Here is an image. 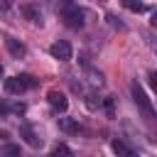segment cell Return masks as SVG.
I'll return each instance as SVG.
<instances>
[{
  "instance_id": "obj_10",
  "label": "cell",
  "mask_w": 157,
  "mask_h": 157,
  "mask_svg": "<svg viewBox=\"0 0 157 157\" xmlns=\"http://www.w3.org/2000/svg\"><path fill=\"white\" fill-rule=\"evenodd\" d=\"M59 128L64 130V132H78L81 128H78V123L76 120H71V118H59Z\"/></svg>"
},
{
  "instance_id": "obj_4",
  "label": "cell",
  "mask_w": 157,
  "mask_h": 157,
  "mask_svg": "<svg viewBox=\"0 0 157 157\" xmlns=\"http://www.w3.org/2000/svg\"><path fill=\"white\" fill-rule=\"evenodd\" d=\"M49 54L54 56V59H59V61H69L71 59V44L69 42H54L52 47H49Z\"/></svg>"
},
{
  "instance_id": "obj_17",
  "label": "cell",
  "mask_w": 157,
  "mask_h": 157,
  "mask_svg": "<svg viewBox=\"0 0 157 157\" xmlns=\"http://www.w3.org/2000/svg\"><path fill=\"white\" fill-rule=\"evenodd\" d=\"M0 74H2V66H0Z\"/></svg>"
},
{
  "instance_id": "obj_3",
  "label": "cell",
  "mask_w": 157,
  "mask_h": 157,
  "mask_svg": "<svg viewBox=\"0 0 157 157\" xmlns=\"http://www.w3.org/2000/svg\"><path fill=\"white\" fill-rule=\"evenodd\" d=\"M64 20H66V25L71 29H81L83 27V10H78L76 5H71V7L64 10Z\"/></svg>"
},
{
  "instance_id": "obj_14",
  "label": "cell",
  "mask_w": 157,
  "mask_h": 157,
  "mask_svg": "<svg viewBox=\"0 0 157 157\" xmlns=\"http://www.w3.org/2000/svg\"><path fill=\"white\" fill-rule=\"evenodd\" d=\"M123 5H125L130 12H142V10H145V2H140V0H123Z\"/></svg>"
},
{
  "instance_id": "obj_7",
  "label": "cell",
  "mask_w": 157,
  "mask_h": 157,
  "mask_svg": "<svg viewBox=\"0 0 157 157\" xmlns=\"http://www.w3.org/2000/svg\"><path fill=\"white\" fill-rule=\"evenodd\" d=\"M5 47H7V52H10L15 59H20V56L27 54V47H25L20 39H15V37H5Z\"/></svg>"
},
{
  "instance_id": "obj_8",
  "label": "cell",
  "mask_w": 157,
  "mask_h": 157,
  "mask_svg": "<svg viewBox=\"0 0 157 157\" xmlns=\"http://www.w3.org/2000/svg\"><path fill=\"white\" fill-rule=\"evenodd\" d=\"M20 12H22L32 25H42V12H39V7H37V5H22V7H20Z\"/></svg>"
},
{
  "instance_id": "obj_2",
  "label": "cell",
  "mask_w": 157,
  "mask_h": 157,
  "mask_svg": "<svg viewBox=\"0 0 157 157\" xmlns=\"http://www.w3.org/2000/svg\"><path fill=\"white\" fill-rule=\"evenodd\" d=\"M130 91H132V98H135L137 108L145 113V118H147V120H152V118H155V108H152V101H150V96L142 91V86L135 81V83L130 86Z\"/></svg>"
},
{
  "instance_id": "obj_12",
  "label": "cell",
  "mask_w": 157,
  "mask_h": 157,
  "mask_svg": "<svg viewBox=\"0 0 157 157\" xmlns=\"http://www.w3.org/2000/svg\"><path fill=\"white\" fill-rule=\"evenodd\" d=\"M49 157H71V150H69V145L59 142V145H54V150H52Z\"/></svg>"
},
{
  "instance_id": "obj_15",
  "label": "cell",
  "mask_w": 157,
  "mask_h": 157,
  "mask_svg": "<svg viewBox=\"0 0 157 157\" xmlns=\"http://www.w3.org/2000/svg\"><path fill=\"white\" fill-rule=\"evenodd\" d=\"M86 105H88L91 110H96V108H98V103L93 101V96H86Z\"/></svg>"
},
{
  "instance_id": "obj_5",
  "label": "cell",
  "mask_w": 157,
  "mask_h": 157,
  "mask_svg": "<svg viewBox=\"0 0 157 157\" xmlns=\"http://www.w3.org/2000/svg\"><path fill=\"white\" fill-rule=\"evenodd\" d=\"M47 98H49V105H52L54 110H59V113H64V110L69 108V101H66V96H64L61 91H49Z\"/></svg>"
},
{
  "instance_id": "obj_11",
  "label": "cell",
  "mask_w": 157,
  "mask_h": 157,
  "mask_svg": "<svg viewBox=\"0 0 157 157\" xmlns=\"http://www.w3.org/2000/svg\"><path fill=\"white\" fill-rule=\"evenodd\" d=\"M0 157H20V147L12 145V142H7V145L0 147Z\"/></svg>"
},
{
  "instance_id": "obj_6",
  "label": "cell",
  "mask_w": 157,
  "mask_h": 157,
  "mask_svg": "<svg viewBox=\"0 0 157 157\" xmlns=\"http://www.w3.org/2000/svg\"><path fill=\"white\" fill-rule=\"evenodd\" d=\"M20 135L25 137V142H27L29 147H42V137L34 132V128H32V125H27V123H25V125H20Z\"/></svg>"
},
{
  "instance_id": "obj_9",
  "label": "cell",
  "mask_w": 157,
  "mask_h": 157,
  "mask_svg": "<svg viewBox=\"0 0 157 157\" xmlns=\"http://www.w3.org/2000/svg\"><path fill=\"white\" fill-rule=\"evenodd\" d=\"M110 147H113V152H115L118 157H135V150H132L128 142H123V140H113Z\"/></svg>"
},
{
  "instance_id": "obj_1",
  "label": "cell",
  "mask_w": 157,
  "mask_h": 157,
  "mask_svg": "<svg viewBox=\"0 0 157 157\" xmlns=\"http://www.w3.org/2000/svg\"><path fill=\"white\" fill-rule=\"evenodd\" d=\"M34 86H37V78L29 76V74H20V76L5 78V91H7V93H22V91L34 88Z\"/></svg>"
},
{
  "instance_id": "obj_13",
  "label": "cell",
  "mask_w": 157,
  "mask_h": 157,
  "mask_svg": "<svg viewBox=\"0 0 157 157\" xmlns=\"http://www.w3.org/2000/svg\"><path fill=\"white\" fill-rule=\"evenodd\" d=\"M103 108H105V115H108V118H115V98H113V96L103 98Z\"/></svg>"
},
{
  "instance_id": "obj_16",
  "label": "cell",
  "mask_w": 157,
  "mask_h": 157,
  "mask_svg": "<svg viewBox=\"0 0 157 157\" xmlns=\"http://www.w3.org/2000/svg\"><path fill=\"white\" fill-rule=\"evenodd\" d=\"M12 7V0H0V10H10Z\"/></svg>"
}]
</instances>
